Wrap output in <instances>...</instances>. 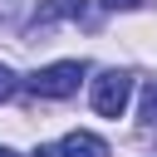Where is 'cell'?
Listing matches in <instances>:
<instances>
[{
	"mask_svg": "<svg viewBox=\"0 0 157 157\" xmlns=\"http://www.w3.org/2000/svg\"><path fill=\"white\" fill-rule=\"evenodd\" d=\"M15 88H20V83H15V74H10V69H5V64H0V103H5V98H10V93H15Z\"/></svg>",
	"mask_w": 157,
	"mask_h": 157,
	"instance_id": "8992f818",
	"label": "cell"
},
{
	"mask_svg": "<svg viewBox=\"0 0 157 157\" xmlns=\"http://www.w3.org/2000/svg\"><path fill=\"white\" fill-rule=\"evenodd\" d=\"M0 157H20V152H15V147H0Z\"/></svg>",
	"mask_w": 157,
	"mask_h": 157,
	"instance_id": "ba28073f",
	"label": "cell"
},
{
	"mask_svg": "<svg viewBox=\"0 0 157 157\" xmlns=\"http://www.w3.org/2000/svg\"><path fill=\"white\" fill-rule=\"evenodd\" d=\"M49 157H108V142L98 132H69L49 147Z\"/></svg>",
	"mask_w": 157,
	"mask_h": 157,
	"instance_id": "277c9868",
	"label": "cell"
},
{
	"mask_svg": "<svg viewBox=\"0 0 157 157\" xmlns=\"http://www.w3.org/2000/svg\"><path fill=\"white\" fill-rule=\"evenodd\" d=\"M59 20H78V25H98V10L88 5V0H39V10H34V20H29V39H39V34H49Z\"/></svg>",
	"mask_w": 157,
	"mask_h": 157,
	"instance_id": "7a4b0ae2",
	"label": "cell"
},
{
	"mask_svg": "<svg viewBox=\"0 0 157 157\" xmlns=\"http://www.w3.org/2000/svg\"><path fill=\"white\" fill-rule=\"evenodd\" d=\"M103 5H108V10H137L142 0H103Z\"/></svg>",
	"mask_w": 157,
	"mask_h": 157,
	"instance_id": "52a82bcc",
	"label": "cell"
},
{
	"mask_svg": "<svg viewBox=\"0 0 157 157\" xmlns=\"http://www.w3.org/2000/svg\"><path fill=\"white\" fill-rule=\"evenodd\" d=\"M93 113H103V118H123L128 113V98H132V74H123V69H103L98 78H93Z\"/></svg>",
	"mask_w": 157,
	"mask_h": 157,
	"instance_id": "3957f363",
	"label": "cell"
},
{
	"mask_svg": "<svg viewBox=\"0 0 157 157\" xmlns=\"http://www.w3.org/2000/svg\"><path fill=\"white\" fill-rule=\"evenodd\" d=\"M142 128L147 132L157 128V83H147V93H142Z\"/></svg>",
	"mask_w": 157,
	"mask_h": 157,
	"instance_id": "5b68a950",
	"label": "cell"
},
{
	"mask_svg": "<svg viewBox=\"0 0 157 157\" xmlns=\"http://www.w3.org/2000/svg\"><path fill=\"white\" fill-rule=\"evenodd\" d=\"M34 157H49V147H39V152H34Z\"/></svg>",
	"mask_w": 157,
	"mask_h": 157,
	"instance_id": "9c48e42d",
	"label": "cell"
},
{
	"mask_svg": "<svg viewBox=\"0 0 157 157\" xmlns=\"http://www.w3.org/2000/svg\"><path fill=\"white\" fill-rule=\"evenodd\" d=\"M83 74H88L83 59H59V64L29 74V93H34V98H69V93H78Z\"/></svg>",
	"mask_w": 157,
	"mask_h": 157,
	"instance_id": "6da1fadb",
	"label": "cell"
}]
</instances>
